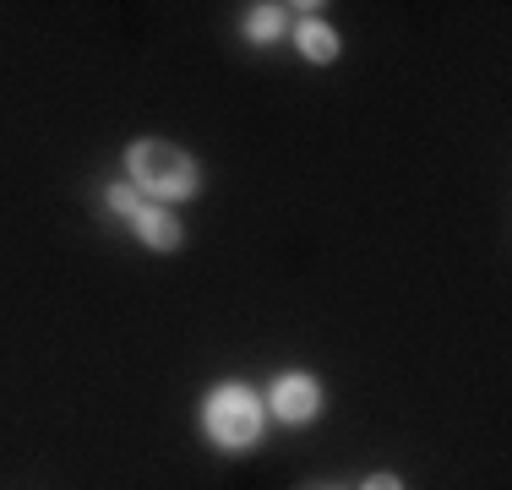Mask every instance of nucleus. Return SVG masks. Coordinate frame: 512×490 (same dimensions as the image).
Masks as SVG:
<instances>
[{
	"mask_svg": "<svg viewBox=\"0 0 512 490\" xmlns=\"http://www.w3.org/2000/svg\"><path fill=\"white\" fill-rule=\"evenodd\" d=\"M115 213H126V218H137L142 213V202H137V186H109V196H104Z\"/></svg>",
	"mask_w": 512,
	"mask_h": 490,
	"instance_id": "7",
	"label": "nucleus"
},
{
	"mask_svg": "<svg viewBox=\"0 0 512 490\" xmlns=\"http://www.w3.org/2000/svg\"><path fill=\"white\" fill-rule=\"evenodd\" d=\"M295 44H300V55H306V60H316V66H327V60L338 55V33L327 28V22H300Z\"/></svg>",
	"mask_w": 512,
	"mask_h": 490,
	"instance_id": "5",
	"label": "nucleus"
},
{
	"mask_svg": "<svg viewBox=\"0 0 512 490\" xmlns=\"http://www.w3.org/2000/svg\"><path fill=\"white\" fill-rule=\"evenodd\" d=\"M278 33H284V11H278V6H251V17H246V39L273 44Z\"/></svg>",
	"mask_w": 512,
	"mask_h": 490,
	"instance_id": "6",
	"label": "nucleus"
},
{
	"mask_svg": "<svg viewBox=\"0 0 512 490\" xmlns=\"http://www.w3.org/2000/svg\"><path fill=\"white\" fill-rule=\"evenodd\" d=\"M202 425H207V436H213L218 447L240 452V447H251V441L262 436V398H256L251 387H240V382H224V387L207 392Z\"/></svg>",
	"mask_w": 512,
	"mask_h": 490,
	"instance_id": "2",
	"label": "nucleus"
},
{
	"mask_svg": "<svg viewBox=\"0 0 512 490\" xmlns=\"http://www.w3.org/2000/svg\"><path fill=\"white\" fill-rule=\"evenodd\" d=\"M131 180H137V191L158 196V202H180V196L197 191V164H191L186 153H180L175 142H131Z\"/></svg>",
	"mask_w": 512,
	"mask_h": 490,
	"instance_id": "1",
	"label": "nucleus"
},
{
	"mask_svg": "<svg viewBox=\"0 0 512 490\" xmlns=\"http://www.w3.org/2000/svg\"><path fill=\"white\" fill-rule=\"evenodd\" d=\"M365 490H404V480H398V474H371Z\"/></svg>",
	"mask_w": 512,
	"mask_h": 490,
	"instance_id": "8",
	"label": "nucleus"
},
{
	"mask_svg": "<svg viewBox=\"0 0 512 490\" xmlns=\"http://www.w3.org/2000/svg\"><path fill=\"white\" fill-rule=\"evenodd\" d=\"M131 224H137V235L153 245V251H175L180 240H186V229H180V218L169 213V207H142L137 218H131Z\"/></svg>",
	"mask_w": 512,
	"mask_h": 490,
	"instance_id": "4",
	"label": "nucleus"
},
{
	"mask_svg": "<svg viewBox=\"0 0 512 490\" xmlns=\"http://www.w3.org/2000/svg\"><path fill=\"white\" fill-rule=\"evenodd\" d=\"M316 409H322V387L311 382V376H278L273 387V414L289 425H306L316 420Z\"/></svg>",
	"mask_w": 512,
	"mask_h": 490,
	"instance_id": "3",
	"label": "nucleus"
}]
</instances>
